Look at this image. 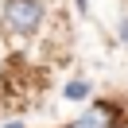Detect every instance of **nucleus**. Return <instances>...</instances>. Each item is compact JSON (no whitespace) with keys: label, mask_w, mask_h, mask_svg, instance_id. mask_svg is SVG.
<instances>
[{"label":"nucleus","mask_w":128,"mask_h":128,"mask_svg":"<svg viewBox=\"0 0 128 128\" xmlns=\"http://www.w3.org/2000/svg\"><path fill=\"white\" fill-rule=\"evenodd\" d=\"M43 16H47V4L43 0H4V8H0V24L8 35H35L43 27Z\"/></svg>","instance_id":"1"},{"label":"nucleus","mask_w":128,"mask_h":128,"mask_svg":"<svg viewBox=\"0 0 128 128\" xmlns=\"http://www.w3.org/2000/svg\"><path fill=\"white\" fill-rule=\"evenodd\" d=\"M66 128H109V116H105L101 109H89L86 116H78V120H70Z\"/></svg>","instance_id":"2"},{"label":"nucleus","mask_w":128,"mask_h":128,"mask_svg":"<svg viewBox=\"0 0 128 128\" xmlns=\"http://www.w3.org/2000/svg\"><path fill=\"white\" fill-rule=\"evenodd\" d=\"M116 39H120V43H124V47H128V16H124V20H120V24H116Z\"/></svg>","instance_id":"3"},{"label":"nucleus","mask_w":128,"mask_h":128,"mask_svg":"<svg viewBox=\"0 0 128 128\" xmlns=\"http://www.w3.org/2000/svg\"><path fill=\"white\" fill-rule=\"evenodd\" d=\"M66 93H70V97H82V93H89V86H86V82H74Z\"/></svg>","instance_id":"4"}]
</instances>
